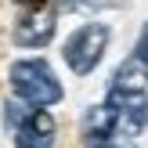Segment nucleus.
Listing matches in <instances>:
<instances>
[{
  "label": "nucleus",
  "instance_id": "nucleus-1",
  "mask_svg": "<svg viewBox=\"0 0 148 148\" xmlns=\"http://www.w3.org/2000/svg\"><path fill=\"white\" fill-rule=\"evenodd\" d=\"M7 79H11L14 98L29 101V105H36V108H51V105H58V101L65 98L54 69H51L43 58H18V62H11Z\"/></svg>",
  "mask_w": 148,
  "mask_h": 148
},
{
  "label": "nucleus",
  "instance_id": "nucleus-2",
  "mask_svg": "<svg viewBox=\"0 0 148 148\" xmlns=\"http://www.w3.org/2000/svg\"><path fill=\"white\" fill-rule=\"evenodd\" d=\"M108 40H112V29H108L105 22H87V25L72 29V36L62 47V58H65V65H69L76 76H90L101 65V58H105Z\"/></svg>",
  "mask_w": 148,
  "mask_h": 148
},
{
  "label": "nucleus",
  "instance_id": "nucleus-3",
  "mask_svg": "<svg viewBox=\"0 0 148 148\" xmlns=\"http://www.w3.org/2000/svg\"><path fill=\"white\" fill-rule=\"evenodd\" d=\"M54 33H58V11L43 4V7L22 11V18L14 22V29H11V40H14V47L40 51V47H47V43L54 40Z\"/></svg>",
  "mask_w": 148,
  "mask_h": 148
},
{
  "label": "nucleus",
  "instance_id": "nucleus-4",
  "mask_svg": "<svg viewBox=\"0 0 148 148\" xmlns=\"http://www.w3.org/2000/svg\"><path fill=\"white\" fill-rule=\"evenodd\" d=\"M58 123L47 108H33L29 119L14 130V148H54Z\"/></svg>",
  "mask_w": 148,
  "mask_h": 148
},
{
  "label": "nucleus",
  "instance_id": "nucleus-5",
  "mask_svg": "<svg viewBox=\"0 0 148 148\" xmlns=\"http://www.w3.org/2000/svg\"><path fill=\"white\" fill-rule=\"evenodd\" d=\"M112 94H148V65L137 54L123 58L119 69L112 72V83H108Z\"/></svg>",
  "mask_w": 148,
  "mask_h": 148
},
{
  "label": "nucleus",
  "instance_id": "nucleus-6",
  "mask_svg": "<svg viewBox=\"0 0 148 148\" xmlns=\"http://www.w3.org/2000/svg\"><path fill=\"white\" fill-rule=\"evenodd\" d=\"M33 108H36V105H29V101H22V98H7V101H4V127L14 134V130L29 119Z\"/></svg>",
  "mask_w": 148,
  "mask_h": 148
},
{
  "label": "nucleus",
  "instance_id": "nucleus-7",
  "mask_svg": "<svg viewBox=\"0 0 148 148\" xmlns=\"http://www.w3.org/2000/svg\"><path fill=\"white\" fill-rule=\"evenodd\" d=\"M87 148H137L134 145V137L130 134H108V137H98V141H87Z\"/></svg>",
  "mask_w": 148,
  "mask_h": 148
},
{
  "label": "nucleus",
  "instance_id": "nucleus-8",
  "mask_svg": "<svg viewBox=\"0 0 148 148\" xmlns=\"http://www.w3.org/2000/svg\"><path fill=\"white\" fill-rule=\"evenodd\" d=\"M134 54H137V58H141V62L148 65V22H145L141 36H137V47H134Z\"/></svg>",
  "mask_w": 148,
  "mask_h": 148
},
{
  "label": "nucleus",
  "instance_id": "nucleus-9",
  "mask_svg": "<svg viewBox=\"0 0 148 148\" xmlns=\"http://www.w3.org/2000/svg\"><path fill=\"white\" fill-rule=\"evenodd\" d=\"M58 7H62V11H83V7H90L94 0H54Z\"/></svg>",
  "mask_w": 148,
  "mask_h": 148
},
{
  "label": "nucleus",
  "instance_id": "nucleus-10",
  "mask_svg": "<svg viewBox=\"0 0 148 148\" xmlns=\"http://www.w3.org/2000/svg\"><path fill=\"white\" fill-rule=\"evenodd\" d=\"M14 4H18L22 11H29V7H43V4H47V0H14Z\"/></svg>",
  "mask_w": 148,
  "mask_h": 148
}]
</instances>
